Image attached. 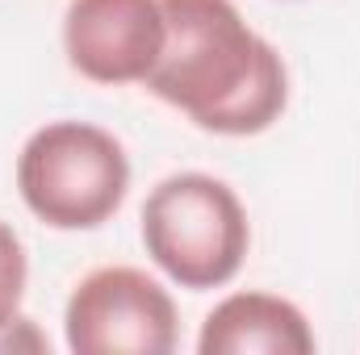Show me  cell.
Returning <instances> with one entry per match:
<instances>
[{
    "label": "cell",
    "instance_id": "obj_5",
    "mask_svg": "<svg viewBox=\"0 0 360 355\" xmlns=\"http://www.w3.org/2000/svg\"><path fill=\"white\" fill-rule=\"evenodd\" d=\"M160 0H72L63 13V55L92 84H143L164 51Z\"/></svg>",
    "mask_w": 360,
    "mask_h": 355
},
{
    "label": "cell",
    "instance_id": "obj_6",
    "mask_svg": "<svg viewBox=\"0 0 360 355\" xmlns=\"http://www.w3.org/2000/svg\"><path fill=\"white\" fill-rule=\"evenodd\" d=\"M319 339L306 314L276 293H231L218 301L197 335L201 355H314Z\"/></svg>",
    "mask_w": 360,
    "mask_h": 355
},
{
    "label": "cell",
    "instance_id": "obj_3",
    "mask_svg": "<svg viewBox=\"0 0 360 355\" xmlns=\"http://www.w3.org/2000/svg\"><path fill=\"white\" fill-rule=\"evenodd\" d=\"M17 192L51 230H96L130 192V155L92 121H46L17 155Z\"/></svg>",
    "mask_w": 360,
    "mask_h": 355
},
{
    "label": "cell",
    "instance_id": "obj_7",
    "mask_svg": "<svg viewBox=\"0 0 360 355\" xmlns=\"http://www.w3.org/2000/svg\"><path fill=\"white\" fill-rule=\"evenodd\" d=\"M25 280H30L25 243H21V234H17L8 222H0V335L21 318Z\"/></svg>",
    "mask_w": 360,
    "mask_h": 355
},
{
    "label": "cell",
    "instance_id": "obj_4",
    "mask_svg": "<svg viewBox=\"0 0 360 355\" xmlns=\"http://www.w3.org/2000/svg\"><path fill=\"white\" fill-rule=\"evenodd\" d=\"M63 339L76 355H168L180 343V314L155 276L109 264L72 288Z\"/></svg>",
    "mask_w": 360,
    "mask_h": 355
},
{
    "label": "cell",
    "instance_id": "obj_1",
    "mask_svg": "<svg viewBox=\"0 0 360 355\" xmlns=\"http://www.w3.org/2000/svg\"><path fill=\"white\" fill-rule=\"evenodd\" d=\"M164 51L143 88L222 138L264 134L289 105L281 51L260 38L235 0H160Z\"/></svg>",
    "mask_w": 360,
    "mask_h": 355
},
{
    "label": "cell",
    "instance_id": "obj_2",
    "mask_svg": "<svg viewBox=\"0 0 360 355\" xmlns=\"http://www.w3.org/2000/svg\"><path fill=\"white\" fill-rule=\"evenodd\" d=\"M139 222L151 264L188 293L231 284L252 247V222L239 192L210 172L164 176L147 192Z\"/></svg>",
    "mask_w": 360,
    "mask_h": 355
}]
</instances>
